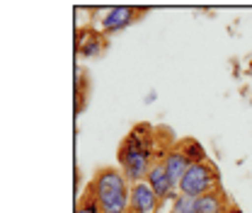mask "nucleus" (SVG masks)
Here are the masks:
<instances>
[{"instance_id":"12","label":"nucleus","mask_w":252,"mask_h":213,"mask_svg":"<svg viewBox=\"0 0 252 213\" xmlns=\"http://www.w3.org/2000/svg\"><path fill=\"white\" fill-rule=\"evenodd\" d=\"M75 213H102V206H99L97 196H94L90 189H85V194L80 196V201L75 206Z\"/></svg>"},{"instance_id":"1","label":"nucleus","mask_w":252,"mask_h":213,"mask_svg":"<svg viewBox=\"0 0 252 213\" xmlns=\"http://www.w3.org/2000/svg\"><path fill=\"white\" fill-rule=\"evenodd\" d=\"M156 151V128L151 123H136L128 131V136L119 143V151H117L119 170L131 184L146 182Z\"/></svg>"},{"instance_id":"10","label":"nucleus","mask_w":252,"mask_h":213,"mask_svg":"<svg viewBox=\"0 0 252 213\" xmlns=\"http://www.w3.org/2000/svg\"><path fill=\"white\" fill-rule=\"evenodd\" d=\"M177 148L185 152V157H187L191 165H194V162H204V160H209L206 148H204L196 138H182V141H177Z\"/></svg>"},{"instance_id":"13","label":"nucleus","mask_w":252,"mask_h":213,"mask_svg":"<svg viewBox=\"0 0 252 213\" xmlns=\"http://www.w3.org/2000/svg\"><path fill=\"white\" fill-rule=\"evenodd\" d=\"M172 211L175 213H196V199L187 196V194H180L175 201H172Z\"/></svg>"},{"instance_id":"5","label":"nucleus","mask_w":252,"mask_h":213,"mask_svg":"<svg viewBox=\"0 0 252 213\" xmlns=\"http://www.w3.org/2000/svg\"><path fill=\"white\" fill-rule=\"evenodd\" d=\"M109 41H107V34L93 27H85V30L75 31V54L80 59H99L104 51H107Z\"/></svg>"},{"instance_id":"11","label":"nucleus","mask_w":252,"mask_h":213,"mask_svg":"<svg viewBox=\"0 0 252 213\" xmlns=\"http://www.w3.org/2000/svg\"><path fill=\"white\" fill-rule=\"evenodd\" d=\"M88 94H90V80L85 78L83 70H75V112H78V114L83 112Z\"/></svg>"},{"instance_id":"6","label":"nucleus","mask_w":252,"mask_h":213,"mask_svg":"<svg viewBox=\"0 0 252 213\" xmlns=\"http://www.w3.org/2000/svg\"><path fill=\"white\" fill-rule=\"evenodd\" d=\"M146 182L151 184V189L158 194V199L165 204V201H175L177 196H180V191L175 189V184L170 180V175L165 172V165H162V160H153V165H151V170H148V177H146Z\"/></svg>"},{"instance_id":"7","label":"nucleus","mask_w":252,"mask_h":213,"mask_svg":"<svg viewBox=\"0 0 252 213\" xmlns=\"http://www.w3.org/2000/svg\"><path fill=\"white\" fill-rule=\"evenodd\" d=\"M160 206H162V201L158 199V194L151 189L148 182L131 184V199H128L131 213H158Z\"/></svg>"},{"instance_id":"2","label":"nucleus","mask_w":252,"mask_h":213,"mask_svg":"<svg viewBox=\"0 0 252 213\" xmlns=\"http://www.w3.org/2000/svg\"><path fill=\"white\" fill-rule=\"evenodd\" d=\"M88 189L93 191L102 206V213H128L131 182L119 167H102L94 172Z\"/></svg>"},{"instance_id":"14","label":"nucleus","mask_w":252,"mask_h":213,"mask_svg":"<svg viewBox=\"0 0 252 213\" xmlns=\"http://www.w3.org/2000/svg\"><path fill=\"white\" fill-rule=\"evenodd\" d=\"M170 213H175V211H170Z\"/></svg>"},{"instance_id":"9","label":"nucleus","mask_w":252,"mask_h":213,"mask_svg":"<svg viewBox=\"0 0 252 213\" xmlns=\"http://www.w3.org/2000/svg\"><path fill=\"white\" fill-rule=\"evenodd\" d=\"M230 209H233V204L223 186L196 199V213H228Z\"/></svg>"},{"instance_id":"8","label":"nucleus","mask_w":252,"mask_h":213,"mask_svg":"<svg viewBox=\"0 0 252 213\" xmlns=\"http://www.w3.org/2000/svg\"><path fill=\"white\" fill-rule=\"evenodd\" d=\"M162 165H165V172L170 175V180L175 184V189H180V182H182L185 172L189 170V165H191L187 157H185V152L180 151L177 146H172L170 151L162 155Z\"/></svg>"},{"instance_id":"3","label":"nucleus","mask_w":252,"mask_h":213,"mask_svg":"<svg viewBox=\"0 0 252 213\" xmlns=\"http://www.w3.org/2000/svg\"><path fill=\"white\" fill-rule=\"evenodd\" d=\"M220 175H219V167L211 162V160H204V162H194L189 165V170L185 172L182 182H180V194H187V196H204L209 191H216L220 189Z\"/></svg>"},{"instance_id":"4","label":"nucleus","mask_w":252,"mask_h":213,"mask_svg":"<svg viewBox=\"0 0 252 213\" xmlns=\"http://www.w3.org/2000/svg\"><path fill=\"white\" fill-rule=\"evenodd\" d=\"M146 12H148V7H138V5H117V7H109V10L102 15L99 27H102L104 34H114V31H122V30H126V27H131L133 22H138Z\"/></svg>"},{"instance_id":"15","label":"nucleus","mask_w":252,"mask_h":213,"mask_svg":"<svg viewBox=\"0 0 252 213\" xmlns=\"http://www.w3.org/2000/svg\"><path fill=\"white\" fill-rule=\"evenodd\" d=\"M128 213H131V211H128Z\"/></svg>"}]
</instances>
